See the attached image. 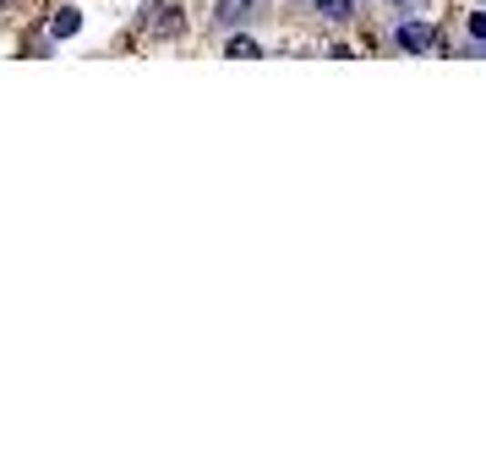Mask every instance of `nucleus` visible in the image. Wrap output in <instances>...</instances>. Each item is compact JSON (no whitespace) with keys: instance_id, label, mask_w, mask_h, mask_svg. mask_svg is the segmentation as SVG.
I'll list each match as a JSON object with an SVG mask.
<instances>
[{"instance_id":"f257e3e1","label":"nucleus","mask_w":486,"mask_h":470,"mask_svg":"<svg viewBox=\"0 0 486 470\" xmlns=\"http://www.w3.org/2000/svg\"><path fill=\"white\" fill-rule=\"evenodd\" d=\"M394 38H399L405 49H416V55H427V49L438 44V33H432L427 22H399V33H394Z\"/></svg>"},{"instance_id":"20e7f679","label":"nucleus","mask_w":486,"mask_h":470,"mask_svg":"<svg viewBox=\"0 0 486 470\" xmlns=\"http://www.w3.org/2000/svg\"><path fill=\"white\" fill-rule=\"evenodd\" d=\"M317 11H323L328 22H345V16L356 11V0H317Z\"/></svg>"},{"instance_id":"7ed1b4c3","label":"nucleus","mask_w":486,"mask_h":470,"mask_svg":"<svg viewBox=\"0 0 486 470\" xmlns=\"http://www.w3.org/2000/svg\"><path fill=\"white\" fill-rule=\"evenodd\" d=\"M246 16H252V0H224V5H219V22H230V27L246 22Z\"/></svg>"},{"instance_id":"f03ea898","label":"nucleus","mask_w":486,"mask_h":470,"mask_svg":"<svg viewBox=\"0 0 486 470\" xmlns=\"http://www.w3.org/2000/svg\"><path fill=\"white\" fill-rule=\"evenodd\" d=\"M71 33H82V11L77 5H60L55 22H49V38H71Z\"/></svg>"},{"instance_id":"39448f33","label":"nucleus","mask_w":486,"mask_h":470,"mask_svg":"<svg viewBox=\"0 0 486 470\" xmlns=\"http://www.w3.org/2000/svg\"><path fill=\"white\" fill-rule=\"evenodd\" d=\"M230 55H235V60H257V55H263V49H257V44H252V38H230Z\"/></svg>"}]
</instances>
